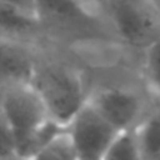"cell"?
<instances>
[{
    "label": "cell",
    "instance_id": "obj_1",
    "mask_svg": "<svg viewBox=\"0 0 160 160\" xmlns=\"http://www.w3.org/2000/svg\"><path fill=\"white\" fill-rule=\"evenodd\" d=\"M35 12L50 42L89 66L130 59L104 15L80 0H35Z\"/></svg>",
    "mask_w": 160,
    "mask_h": 160
},
{
    "label": "cell",
    "instance_id": "obj_2",
    "mask_svg": "<svg viewBox=\"0 0 160 160\" xmlns=\"http://www.w3.org/2000/svg\"><path fill=\"white\" fill-rule=\"evenodd\" d=\"M30 84L42 99L49 116L68 125L88 101L90 80L88 64L58 46L39 49Z\"/></svg>",
    "mask_w": 160,
    "mask_h": 160
},
{
    "label": "cell",
    "instance_id": "obj_3",
    "mask_svg": "<svg viewBox=\"0 0 160 160\" xmlns=\"http://www.w3.org/2000/svg\"><path fill=\"white\" fill-rule=\"evenodd\" d=\"M102 15L125 54L136 64L160 39V15L151 0H106Z\"/></svg>",
    "mask_w": 160,
    "mask_h": 160
},
{
    "label": "cell",
    "instance_id": "obj_4",
    "mask_svg": "<svg viewBox=\"0 0 160 160\" xmlns=\"http://www.w3.org/2000/svg\"><path fill=\"white\" fill-rule=\"evenodd\" d=\"M2 114L11 125L16 138V151H19L50 116L46 106L30 82H14L5 85Z\"/></svg>",
    "mask_w": 160,
    "mask_h": 160
},
{
    "label": "cell",
    "instance_id": "obj_5",
    "mask_svg": "<svg viewBox=\"0 0 160 160\" xmlns=\"http://www.w3.org/2000/svg\"><path fill=\"white\" fill-rule=\"evenodd\" d=\"M78 160H104L119 131L90 102H85L68 122Z\"/></svg>",
    "mask_w": 160,
    "mask_h": 160
},
{
    "label": "cell",
    "instance_id": "obj_6",
    "mask_svg": "<svg viewBox=\"0 0 160 160\" xmlns=\"http://www.w3.org/2000/svg\"><path fill=\"white\" fill-rule=\"evenodd\" d=\"M0 38L34 48L54 46L35 12L0 2Z\"/></svg>",
    "mask_w": 160,
    "mask_h": 160
},
{
    "label": "cell",
    "instance_id": "obj_7",
    "mask_svg": "<svg viewBox=\"0 0 160 160\" xmlns=\"http://www.w3.org/2000/svg\"><path fill=\"white\" fill-rule=\"evenodd\" d=\"M38 50L0 38V82H30Z\"/></svg>",
    "mask_w": 160,
    "mask_h": 160
},
{
    "label": "cell",
    "instance_id": "obj_8",
    "mask_svg": "<svg viewBox=\"0 0 160 160\" xmlns=\"http://www.w3.org/2000/svg\"><path fill=\"white\" fill-rule=\"evenodd\" d=\"M141 160H160V99L151 94V101L135 126Z\"/></svg>",
    "mask_w": 160,
    "mask_h": 160
},
{
    "label": "cell",
    "instance_id": "obj_9",
    "mask_svg": "<svg viewBox=\"0 0 160 160\" xmlns=\"http://www.w3.org/2000/svg\"><path fill=\"white\" fill-rule=\"evenodd\" d=\"M104 160H141L136 128L119 130L114 136Z\"/></svg>",
    "mask_w": 160,
    "mask_h": 160
},
{
    "label": "cell",
    "instance_id": "obj_10",
    "mask_svg": "<svg viewBox=\"0 0 160 160\" xmlns=\"http://www.w3.org/2000/svg\"><path fill=\"white\" fill-rule=\"evenodd\" d=\"M138 68L146 88L160 99V39L141 54Z\"/></svg>",
    "mask_w": 160,
    "mask_h": 160
},
{
    "label": "cell",
    "instance_id": "obj_11",
    "mask_svg": "<svg viewBox=\"0 0 160 160\" xmlns=\"http://www.w3.org/2000/svg\"><path fill=\"white\" fill-rule=\"evenodd\" d=\"M36 159H61V160H78L72 140L66 129L54 136L38 154Z\"/></svg>",
    "mask_w": 160,
    "mask_h": 160
},
{
    "label": "cell",
    "instance_id": "obj_12",
    "mask_svg": "<svg viewBox=\"0 0 160 160\" xmlns=\"http://www.w3.org/2000/svg\"><path fill=\"white\" fill-rule=\"evenodd\" d=\"M18 159L15 132L8 119L0 112V160Z\"/></svg>",
    "mask_w": 160,
    "mask_h": 160
},
{
    "label": "cell",
    "instance_id": "obj_13",
    "mask_svg": "<svg viewBox=\"0 0 160 160\" xmlns=\"http://www.w3.org/2000/svg\"><path fill=\"white\" fill-rule=\"evenodd\" d=\"M0 2L4 4H9V5H14L18 8H21L24 10L35 12V0H0ZM36 14V12H35Z\"/></svg>",
    "mask_w": 160,
    "mask_h": 160
},
{
    "label": "cell",
    "instance_id": "obj_14",
    "mask_svg": "<svg viewBox=\"0 0 160 160\" xmlns=\"http://www.w3.org/2000/svg\"><path fill=\"white\" fill-rule=\"evenodd\" d=\"M80 1H82L86 6H89L90 9L95 10L100 14H102V9L106 4V0H80Z\"/></svg>",
    "mask_w": 160,
    "mask_h": 160
},
{
    "label": "cell",
    "instance_id": "obj_15",
    "mask_svg": "<svg viewBox=\"0 0 160 160\" xmlns=\"http://www.w3.org/2000/svg\"><path fill=\"white\" fill-rule=\"evenodd\" d=\"M4 95H5V85L0 82V112H2V105H4Z\"/></svg>",
    "mask_w": 160,
    "mask_h": 160
},
{
    "label": "cell",
    "instance_id": "obj_16",
    "mask_svg": "<svg viewBox=\"0 0 160 160\" xmlns=\"http://www.w3.org/2000/svg\"><path fill=\"white\" fill-rule=\"evenodd\" d=\"M151 1L154 2L155 8H156V10H158V12H159V15H160V0H151Z\"/></svg>",
    "mask_w": 160,
    "mask_h": 160
}]
</instances>
